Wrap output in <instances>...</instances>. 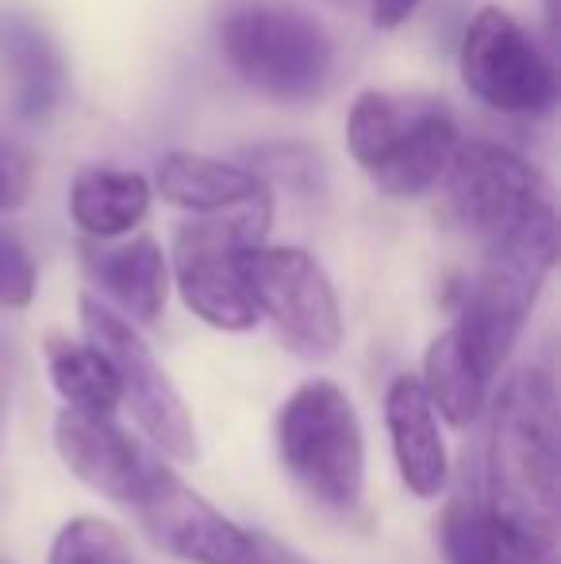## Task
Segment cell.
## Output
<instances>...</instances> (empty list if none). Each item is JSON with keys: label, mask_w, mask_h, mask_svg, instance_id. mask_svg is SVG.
Wrapping results in <instances>:
<instances>
[{"label": "cell", "mask_w": 561, "mask_h": 564, "mask_svg": "<svg viewBox=\"0 0 561 564\" xmlns=\"http://www.w3.org/2000/svg\"><path fill=\"white\" fill-rule=\"evenodd\" d=\"M561 415L554 377L524 365L500 384L488 426V460L481 496L504 519L558 534Z\"/></svg>", "instance_id": "obj_1"}, {"label": "cell", "mask_w": 561, "mask_h": 564, "mask_svg": "<svg viewBox=\"0 0 561 564\" xmlns=\"http://www.w3.org/2000/svg\"><path fill=\"white\" fill-rule=\"evenodd\" d=\"M558 261V219L554 200L539 204L511 227L485 242L477 281L465 292V304L454 319V330L477 357L485 377L493 380L504 369L511 346L524 335L542 289Z\"/></svg>", "instance_id": "obj_2"}, {"label": "cell", "mask_w": 561, "mask_h": 564, "mask_svg": "<svg viewBox=\"0 0 561 564\" xmlns=\"http://www.w3.org/2000/svg\"><path fill=\"white\" fill-rule=\"evenodd\" d=\"M216 43L239 82L281 105L315 100L335 69L327 28L289 0H227Z\"/></svg>", "instance_id": "obj_3"}, {"label": "cell", "mask_w": 561, "mask_h": 564, "mask_svg": "<svg viewBox=\"0 0 561 564\" xmlns=\"http://www.w3.org/2000/svg\"><path fill=\"white\" fill-rule=\"evenodd\" d=\"M278 457L308 499L354 511L366 491V434L354 400L335 380H304L278 411Z\"/></svg>", "instance_id": "obj_4"}, {"label": "cell", "mask_w": 561, "mask_h": 564, "mask_svg": "<svg viewBox=\"0 0 561 564\" xmlns=\"http://www.w3.org/2000/svg\"><path fill=\"white\" fill-rule=\"evenodd\" d=\"M273 224V193L266 188L250 204H239L219 216H196L181 224L173 238V284L185 307L201 323L227 335H242L258 323L255 300L247 289L242 258L266 246Z\"/></svg>", "instance_id": "obj_5"}, {"label": "cell", "mask_w": 561, "mask_h": 564, "mask_svg": "<svg viewBox=\"0 0 561 564\" xmlns=\"http://www.w3.org/2000/svg\"><path fill=\"white\" fill-rule=\"evenodd\" d=\"M457 69L465 89L493 112L539 119L558 105L554 62L500 4L477 8L465 23Z\"/></svg>", "instance_id": "obj_6"}, {"label": "cell", "mask_w": 561, "mask_h": 564, "mask_svg": "<svg viewBox=\"0 0 561 564\" xmlns=\"http://www.w3.org/2000/svg\"><path fill=\"white\" fill-rule=\"evenodd\" d=\"M82 330L85 341L112 365L120 403L131 408L154 449H162L173 460H196V423L170 372L158 365L154 349L147 346V338L89 292L82 296Z\"/></svg>", "instance_id": "obj_7"}, {"label": "cell", "mask_w": 561, "mask_h": 564, "mask_svg": "<svg viewBox=\"0 0 561 564\" xmlns=\"http://www.w3.org/2000/svg\"><path fill=\"white\" fill-rule=\"evenodd\" d=\"M258 319H270L292 354L327 361L343 346V307L323 265L300 246H258L242 258Z\"/></svg>", "instance_id": "obj_8"}, {"label": "cell", "mask_w": 561, "mask_h": 564, "mask_svg": "<svg viewBox=\"0 0 561 564\" xmlns=\"http://www.w3.org/2000/svg\"><path fill=\"white\" fill-rule=\"evenodd\" d=\"M446 196L457 224L488 242L527 216L539 204H550L547 173L524 154L488 139H462L446 170Z\"/></svg>", "instance_id": "obj_9"}, {"label": "cell", "mask_w": 561, "mask_h": 564, "mask_svg": "<svg viewBox=\"0 0 561 564\" xmlns=\"http://www.w3.org/2000/svg\"><path fill=\"white\" fill-rule=\"evenodd\" d=\"M147 538L162 553L188 564H258V534L242 530L188 488L173 468H158L131 503Z\"/></svg>", "instance_id": "obj_10"}, {"label": "cell", "mask_w": 561, "mask_h": 564, "mask_svg": "<svg viewBox=\"0 0 561 564\" xmlns=\"http://www.w3.org/2000/svg\"><path fill=\"white\" fill-rule=\"evenodd\" d=\"M54 449L85 488L123 507L136 503L147 480L162 468V460L139 446L123 426H116V419L82 415V411H58Z\"/></svg>", "instance_id": "obj_11"}, {"label": "cell", "mask_w": 561, "mask_h": 564, "mask_svg": "<svg viewBox=\"0 0 561 564\" xmlns=\"http://www.w3.org/2000/svg\"><path fill=\"white\" fill-rule=\"evenodd\" d=\"M82 261L89 281L116 315L136 327V323H158L170 300V261L162 246L150 235H139L131 242H85Z\"/></svg>", "instance_id": "obj_12"}, {"label": "cell", "mask_w": 561, "mask_h": 564, "mask_svg": "<svg viewBox=\"0 0 561 564\" xmlns=\"http://www.w3.org/2000/svg\"><path fill=\"white\" fill-rule=\"evenodd\" d=\"M385 426L404 488L420 499H439L450 484V453L420 377L412 372L392 377L385 392Z\"/></svg>", "instance_id": "obj_13"}, {"label": "cell", "mask_w": 561, "mask_h": 564, "mask_svg": "<svg viewBox=\"0 0 561 564\" xmlns=\"http://www.w3.org/2000/svg\"><path fill=\"white\" fill-rule=\"evenodd\" d=\"M0 69L12 85L15 112L31 123L51 119L66 97L62 51L54 46L51 31L15 4H0Z\"/></svg>", "instance_id": "obj_14"}, {"label": "cell", "mask_w": 561, "mask_h": 564, "mask_svg": "<svg viewBox=\"0 0 561 564\" xmlns=\"http://www.w3.org/2000/svg\"><path fill=\"white\" fill-rule=\"evenodd\" d=\"M154 188L165 204L185 208L193 216H219L231 212L239 204H250L255 196H262L266 177L247 165L219 162L208 154H188V150H173L158 162Z\"/></svg>", "instance_id": "obj_15"}, {"label": "cell", "mask_w": 561, "mask_h": 564, "mask_svg": "<svg viewBox=\"0 0 561 564\" xmlns=\"http://www.w3.org/2000/svg\"><path fill=\"white\" fill-rule=\"evenodd\" d=\"M462 131H457L454 116L439 105V100H427L423 112L412 119V127L404 131V139L389 150L381 165H377L369 177L381 188L385 196H397V200H416V196L431 193L450 170V158H454Z\"/></svg>", "instance_id": "obj_16"}, {"label": "cell", "mask_w": 561, "mask_h": 564, "mask_svg": "<svg viewBox=\"0 0 561 564\" xmlns=\"http://www.w3.org/2000/svg\"><path fill=\"white\" fill-rule=\"evenodd\" d=\"M150 181L136 170L89 165L69 185V219L89 242H112L131 235L150 212Z\"/></svg>", "instance_id": "obj_17"}, {"label": "cell", "mask_w": 561, "mask_h": 564, "mask_svg": "<svg viewBox=\"0 0 561 564\" xmlns=\"http://www.w3.org/2000/svg\"><path fill=\"white\" fill-rule=\"evenodd\" d=\"M427 400H431L434 415H442L450 426L465 431L473 426L488 408V384L485 369L477 365V357L470 354V346L462 341L454 327H446L439 338L427 346L423 354V377H420Z\"/></svg>", "instance_id": "obj_18"}, {"label": "cell", "mask_w": 561, "mask_h": 564, "mask_svg": "<svg viewBox=\"0 0 561 564\" xmlns=\"http://www.w3.org/2000/svg\"><path fill=\"white\" fill-rule=\"evenodd\" d=\"M43 357H46V377H51L54 392L62 395L66 411L105 415V419L116 415V408H120V384H116V372L105 361V354H97L89 341H77L51 330L43 341Z\"/></svg>", "instance_id": "obj_19"}, {"label": "cell", "mask_w": 561, "mask_h": 564, "mask_svg": "<svg viewBox=\"0 0 561 564\" xmlns=\"http://www.w3.org/2000/svg\"><path fill=\"white\" fill-rule=\"evenodd\" d=\"M427 100L431 97H397L385 89L358 93L350 116H346V147H350L354 162L366 173H374L389 158V150L404 139V131L423 112Z\"/></svg>", "instance_id": "obj_20"}, {"label": "cell", "mask_w": 561, "mask_h": 564, "mask_svg": "<svg viewBox=\"0 0 561 564\" xmlns=\"http://www.w3.org/2000/svg\"><path fill=\"white\" fill-rule=\"evenodd\" d=\"M439 545L446 564H500V530L481 488L442 507Z\"/></svg>", "instance_id": "obj_21"}, {"label": "cell", "mask_w": 561, "mask_h": 564, "mask_svg": "<svg viewBox=\"0 0 561 564\" xmlns=\"http://www.w3.org/2000/svg\"><path fill=\"white\" fill-rule=\"evenodd\" d=\"M46 564H136L131 545L112 522L97 514H77L54 534Z\"/></svg>", "instance_id": "obj_22"}, {"label": "cell", "mask_w": 561, "mask_h": 564, "mask_svg": "<svg viewBox=\"0 0 561 564\" xmlns=\"http://www.w3.org/2000/svg\"><path fill=\"white\" fill-rule=\"evenodd\" d=\"M39 289V265L12 235H0V307H28Z\"/></svg>", "instance_id": "obj_23"}, {"label": "cell", "mask_w": 561, "mask_h": 564, "mask_svg": "<svg viewBox=\"0 0 561 564\" xmlns=\"http://www.w3.org/2000/svg\"><path fill=\"white\" fill-rule=\"evenodd\" d=\"M493 514H496V530H500V564H558V534L511 522L500 511Z\"/></svg>", "instance_id": "obj_24"}, {"label": "cell", "mask_w": 561, "mask_h": 564, "mask_svg": "<svg viewBox=\"0 0 561 564\" xmlns=\"http://www.w3.org/2000/svg\"><path fill=\"white\" fill-rule=\"evenodd\" d=\"M28 165L15 154H0V212H15L23 200H28Z\"/></svg>", "instance_id": "obj_25"}, {"label": "cell", "mask_w": 561, "mask_h": 564, "mask_svg": "<svg viewBox=\"0 0 561 564\" xmlns=\"http://www.w3.org/2000/svg\"><path fill=\"white\" fill-rule=\"evenodd\" d=\"M420 4H423V0H369V15H374V28L397 31V28H404V23L412 20Z\"/></svg>", "instance_id": "obj_26"}, {"label": "cell", "mask_w": 561, "mask_h": 564, "mask_svg": "<svg viewBox=\"0 0 561 564\" xmlns=\"http://www.w3.org/2000/svg\"><path fill=\"white\" fill-rule=\"evenodd\" d=\"M258 534V530H255ZM258 564H308L300 557L296 550H289V545H281L278 538L270 534H258Z\"/></svg>", "instance_id": "obj_27"}, {"label": "cell", "mask_w": 561, "mask_h": 564, "mask_svg": "<svg viewBox=\"0 0 561 564\" xmlns=\"http://www.w3.org/2000/svg\"><path fill=\"white\" fill-rule=\"evenodd\" d=\"M331 4H354V0H331Z\"/></svg>", "instance_id": "obj_28"}, {"label": "cell", "mask_w": 561, "mask_h": 564, "mask_svg": "<svg viewBox=\"0 0 561 564\" xmlns=\"http://www.w3.org/2000/svg\"><path fill=\"white\" fill-rule=\"evenodd\" d=\"M0 564H8V561H0Z\"/></svg>", "instance_id": "obj_29"}]
</instances>
